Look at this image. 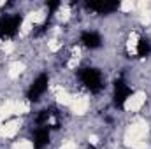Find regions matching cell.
I'll use <instances>...</instances> for the list:
<instances>
[{"label":"cell","instance_id":"3957f363","mask_svg":"<svg viewBox=\"0 0 151 149\" xmlns=\"http://www.w3.org/2000/svg\"><path fill=\"white\" fill-rule=\"evenodd\" d=\"M132 95H134V90L128 86V82L123 77H118L113 86V105L116 109H123Z\"/></svg>","mask_w":151,"mask_h":149},{"label":"cell","instance_id":"9c48e42d","mask_svg":"<svg viewBox=\"0 0 151 149\" xmlns=\"http://www.w3.org/2000/svg\"><path fill=\"white\" fill-rule=\"evenodd\" d=\"M53 116H55V112L51 111V109H42V111L39 112L37 119H35L37 126H46V128H49V121H51Z\"/></svg>","mask_w":151,"mask_h":149},{"label":"cell","instance_id":"ba28073f","mask_svg":"<svg viewBox=\"0 0 151 149\" xmlns=\"http://www.w3.org/2000/svg\"><path fill=\"white\" fill-rule=\"evenodd\" d=\"M135 54H137V58H148L151 54V42L150 39L142 37L139 39V42H137V47H135Z\"/></svg>","mask_w":151,"mask_h":149},{"label":"cell","instance_id":"5b68a950","mask_svg":"<svg viewBox=\"0 0 151 149\" xmlns=\"http://www.w3.org/2000/svg\"><path fill=\"white\" fill-rule=\"evenodd\" d=\"M84 7L95 14H113L114 11H118L121 7V2L118 0H93V2H84Z\"/></svg>","mask_w":151,"mask_h":149},{"label":"cell","instance_id":"7a4b0ae2","mask_svg":"<svg viewBox=\"0 0 151 149\" xmlns=\"http://www.w3.org/2000/svg\"><path fill=\"white\" fill-rule=\"evenodd\" d=\"M21 23H23V16L18 14V12L2 14L0 16V39L2 40L14 39L18 35L19 28H21Z\"/></svg>","mask_w":151,"mask_h":149},{"label":"cell","instance_id":"277c9868","mask_svg":"<svg viewBox=\"0 0 151 149\" xmlns=\"http://www.w3.org/2000/svg\"><path fill=\"white\" fill-rule=\"evenodd\" d=\"M47 86H49V75L46 72L39 74L27 90V100L28 102H39L40 97L47 91Z\"/></svg>","mask_w":151,"mask_h":149},{"label":"cell","instance_id":"8992f818","mask_svg":"<svg viewBox=\"0 0 151 149\" xmlns=\"http://www.w3.org/2000/svg\"><path fill=\"white\" fill-rule=\"evenodd\" d=\"M79 42H81L86 49H91V51L102 47V44H104L102 35H100L99 32H95V30H83L81 35H79Z\"/></svg>","mask_w":151,"mask_h":149},{"label":"cell","instance_id":"52a82bcc","mask_svg":"<svg viewBox=\"0 0 151 149\" xmlns=\"http://www.w3.org/2000/svg\"><path fill=\"white\" fill-rule=\"evenodd\" d=\"M51 142V128H46V126H37L35 133H34V139H32V144L34 149H46Z\"/></svg>","mask_w":151,"mask_h":149},{"label":"cell","instance_id":"6da1fadb","mask_svg":"<svg viewBox=\"0 0 151 149\" xmlns=\"http://www.w3.org/2000/svg\"><path fill=\"white\" fill-rule=\"evenodd\" d=\"M79 82L90 91V93H100L106 86V79L100 72V69L97 67H83L77 72Z\"/></svg>","mask_w":151,"mask_h":149},{"label":"cell","instance_id":"30bf717a","mask_svg":"<svg viewBox=\"0 0 151 149\" xmlns=\"http://www.w3.org/2000/svg\"><path fill=\"white\" fill-rule=\"evenodd\" d=\"M46 7H47V11H49V18L62 7V2H47L46 4Z\"/></svg>","mask_w":151,"mask_h":149}]
</instances>
